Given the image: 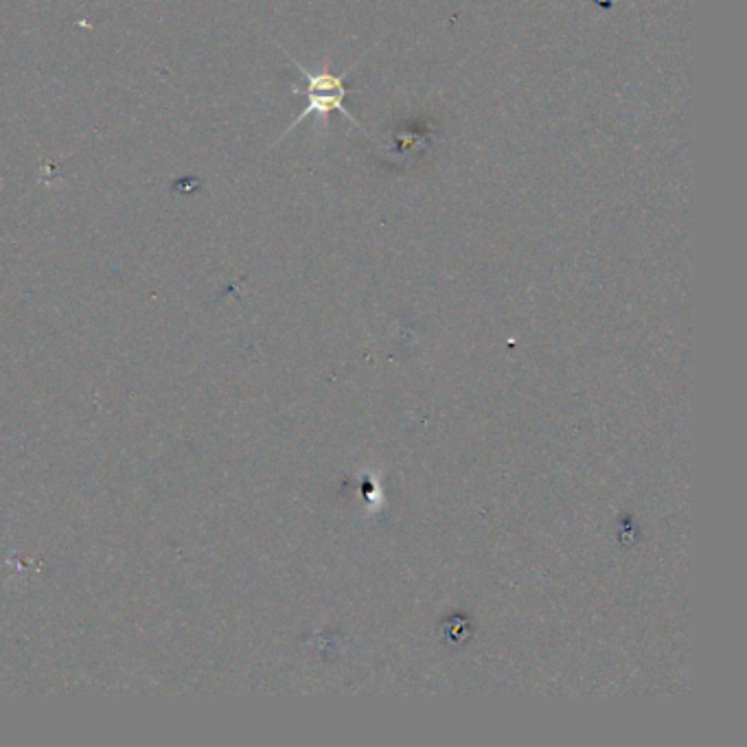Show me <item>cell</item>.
<instances>
[{"mask_svg": "<svg viewBox=\"0 0 747 747\" xmlns=\"http://www.w3.org/2000/svg\"><path fill=\"white\" fill-rule=\"evenodd\" d=\"M292 60V57H290ZM298 68V73H301V77L305 79V90H298L294 88V95H305L307 97V108L298 114V117L287 125V130L283 132V136L290 134L294 128H298L307 117H318L320 125H323L331 112H340L347 117L355 128L362 130V125L355 121V117H351V114L347 112V106H344V97H347L351 90H347V75H336L331 73V57H325L323 60V68H320L318 73H312L307 71L305 66L298 64L296 60H292ZM281 136V139H283Z\"/></svg>", "mask_w": 747, "mask_h": 747, "instance_id": "cell-1", "label": "cell"}]
</instances>
